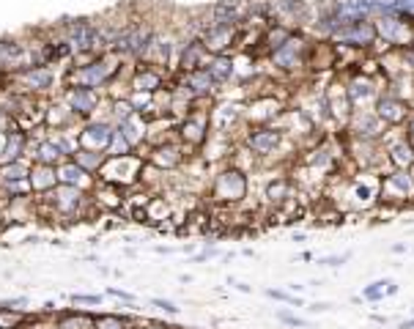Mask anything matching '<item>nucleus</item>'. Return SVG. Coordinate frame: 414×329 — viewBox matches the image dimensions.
Returning a JSON list of instances; mask_svg holds the SVG:
<instances>
[{"mask_svg": "<svg viewBox=\"0 0 414 329\" xmlns=\"http://www.w3.org/2000/svg\"><path fill=\"white\" fill-rule=\"evenodd\" d=\"M124 69H127V61H121L116 52H102V55H93L91 61L72 63V69H69L66 77H63V88L80 86V88L102 91V88L110 86Z\"/></svg>", "mask_w": 414, "mask_h": 329, "instance_id": "nucleus-1", "label": "nucleus"}, {"mask_svg": "<svg viewBox=\"0 0 414 329\" xmlns=\"http://www.w3.org/2000/svg\"><path fill=\"white\" fill-rule=\"evenodd\" d=\"M247 192H250V176L244 170L233 168V165L220 168L212 176V182H209V198L220 209H236V206H241L244 198H247Z\"/></svg>", "mask_w": 414, "mask_h": 329, "instance_id": "nucleus-2", "label": "nucleus"}, {"mask_svg": "<svg viewBox=\"0 0 414 329\" xmlns=\"http://www.w3.org/2000/svg\"><path fill=\"white\" fill-rule=\"evenodd\" d=\"M310 39H305V31H294L288 36V42H282L277 49L266 52V61L275 66L277 72L288 74H305L308 72V49H310Z\"/></svg>", "mask_w": 414, "mask_h": 329, "instance_id": "nucleus-3", "label": "nucleus"}, {"mask_svg": "<svg viewBox=\"0 0 414 329\" xmlns=\"http://www.w3.org/2000/svg\"><path fill=\"white\" fill-rule=\"evenodd\" d=\"M414 203V179L409 170H387L381 173V195L379 206L390 214L401 211L404 206Z\"/></svg>", "mask_w": 414, "mask_h": 329, "instance_id": "nucleus-4", "label": "nucleus"}, {"mask_svg": "<svg viewBox=\"0 0 414 329\" xmlns=\"http://www.w3.org/2000/svg\"><path fill=\"white\" fill-rule=\"evenodd\" d=\"M45 206L49 214H55L58 220H77L83 217V211L93 206L88 192L77 187H66V184H58L52 192L45 195Z\"/></svg>", "mask_w": 414, "mask_h": 329, "instance_id": "nucleus-5", "label": "nucleus"}, {"mask_svg": "<svg viewBox=\"0 0 414 329\" xmlns=\"http://www.w3.org/2000/svg\"><path fill=\"white\" fill-rule=\"evenodd\" d=\"M285 141L288 138H285V132L277 124H264V127H247V132L241 138V145L247 151H253L258 157V162L264 165L266 159H272L275 154L282 151Z\"/></svg>", "mask_w": 414, "mask_h": 329, "instance_id": "nucleus-6", "label": "nucleus"}, {"mask_svg": "<svg viewBox=\"0 0 414 329\" xmlns=\"http://www.w3.org/2000/svg\"><path fill=\"white\" fill-rule=\"evenodd\" d=\"M209 135H212L209 110H198V107H195L189 115L179 118V124H176V141L184 145L186 154H189V151H200L203 143L209 141Z\"/></svg>", "mask_w": 414, "mask_h": 329, "instance_id": "nucleus-7", "label": "nucleus"}, {"mask_svg": "<svg viewBox=\"0 0 414 329\" xmlns=\"http://www.w3.org/2000/svg\"><path fill=\"white\" fill-rule=\"evenodd\" d=\"M140 168H143V157L138 151L135 154H127V157H116V159H107L104 168L99 170V182H107V184H116V187H138L140 179Z\"/></svg>", "mask_w": 414, "mask_h": 329, "instance_id": "nucleus-8", "label": "nucleus"}, {"mask_svg": "<svg viewBox=\"0 0 414 329\" xmlns=\"http://www.w3.org/2000/svg\"><path fill=\"white\" fill-rule=\"evenodd\" d=\"M116 132H118V127L110 121V118H99V115H93L88 121H83L80 127H77V145L80 148H86V151H107L110 148V143L116 138Z\"/></svg>", "mask_w": 414, "mask_h": 329, "instance_id": "nucleus-9", "label": "nucleus"}, {"mask_svg": "<svg viewBox=\"0 0 414 329\" xmlns=\"http://www.w3.org/2000/svg\"><path fill=\"white\" fill-rule=\"evenodd\" d=\"M189 157H192V154H186V148L176 141V138H173V141L157 143V145H148V154H143V159H145L148 165H154L157 170H162V173H176V170H182Z\"/></svg>", "mask_w": 414, "mask_h": 329, "instance_id": "nucleus-10", "label": "nucleus"}, {"mask_svg": "<svg viewBox=\"0 0 414 329\" xmlns=\"http://www.w3.org/2000/svg\"><path fill=\"white\" fill-rule=\"evenodd\" d=\"M11 80L19 94L36 99V96H45L55 88V69L52 66H31V69L17 72Z\"/></svg>", "mask_w": 414, "mask_h": 329, "instance_id": "nucleus-11", "label": "nucleus"}, {"mask_svg": "<svg viewBox=\"0 0 414 329\" xmlns=\"http://www.w3.org/2000/svg\"><path fill=\"white\" fill-rule=\"evenodd\" d=\"M373 113H376V118L387 127V129H398V127H404L406 121H409V115H412V104H406L404 99H398V96H392L390 91H381L379 99L373 102V107H370Z\"/></svg>", "mask_w": 414, "mask_h": 329, "instance_id": "nucleus-12", "label": "nucleus"}, {"mask_svg": "<svg viewBox=\"0 0 414 329\" xmlns=\"http://www.w3.org/2000/svg\"><path fill=\"white\" fill-rule=\"evenodd\" d=\"M285 102L275 94L255 96L253 102L244 104V124L250 127H264V124H277V118L282 115Z\"/></svg>", "mask_w": 414, "mask_h": 329, "instance_id": "nucleus-13", "label": "nucleus"}, {"mask_svg": "<svg viewBox=\"0 0 414 329\" xmlns=\"http://www.w3.org/2000/svg\"><path fill=\"white\" fill-rule=\"evenodd\" d=\"M343 129L349 132L351 141H381V135L387 132V127L376 118V113L370 107L368 110H354Z\"/></svg>", "mask_w": 414, "mask_h": 329, "instance_id": "nucleus-14", "label": "nucleus"}, {"mask_svg": "<svg viewBox=\"0 0 414 329\" xmlns=\"http://www.w3.org/2000/svg\"><path fill=\"white\" fill-rule=\"evenodd\" d=\"M162 88H168V74L159 66H148L140 63L129 72V94H159Z\"/></svg>", "mask_w": 414, "mask_h": 329, "instance_id": "nucleus-15", "label": "nucleus"}, {"mask_svg": "<svg viewBox=\"0 0 414 329\" xmlns=\"http://www.w3.org/2000/svg\"><path fill=\"white\" fill-rule=\"evenodd\" d=\"M61 102H63L80 121H88V118H93V115L99 113L102 94L93 91V88H80V86H74V88H66V91H63Z\"/></svg>", "mask_w": 414, "mask_h": 329, "instance_id": "nucleus-16", "label": "nucleus"}, {"mask_svg": "<svg viewBox=\"0 0 414 329\" xmlns=\"http://www.w3.org/2000/svg\"><path fill=\"white\" fill-rule=\"evenodd\" d=\"M209 58H212V55L206 52L203 42H200L198 36H189L184 45L179 47L173 69H176L179 74H189V72H195V69H203V66L209 63Z\"/></svg>", "mask_w": 414, "mask_h": 329, "instance_id": "nucleus-17", "label": "nucleus"}, {"mask_svg": "<svg viewBox=\"0 0 414 329\" xmlns=\"http://www.w3.org/2000/svg\"><path fill=\"white\" fill-rule=\"evenodd\" d=\"M176 83H179L195 102H209V99H214L217 91H220L206 69H195V72H189V74H179Z\"/></svg>", "mask_w": 414, "mask_h": 329, "instance_id": "nucleus-18", "label": "nucleus"}, {"mask_svg": "<svg viewBox=\"0 0 414 329\" xmlns=\"http://www.w3.org/2000/svg\"><path fill=\"white\" fill-rule=\"evenodd\" d=\"M88 198H91V203L96 209H102V211H118V209H124V189L116 187V184H107V182H96L88 192Z\"/></svg>", "mask_w": 414, "mask_h": 329, "instance_id": "nucleus-19", "label": "nucleus"}, {"mask_svg": "<svg viewBox=\"0 0 414 329\" xmlns=\"http://www.w3.org/2000/svg\"><path fill=\"white\" fill-rule=\"evenodd\" d=\"M28 145H31V135H28V132H22L19 127H11V129H6V143H3L0 165H8V162L28 159Z\"/></svg>", "mask_w": 414, "mask_h": 329, "instance_id": "nucleus-20", "label": "nucleus"}, {"mask_svg": "<svg viewBox=\"0 0 414 329\" xmlns=\"http://www.w3.org/2000/svg\"><path fill=\"white\" fill-rule=\"evenodd\" d=\"M296 195H299V189H296L291 176H272V179L264 184V200H266L272 209L288 203V200L296 198Z\"/></svg>", "mask_w": 414, "mask_h": 329, "instance_id": "nucleus-21", "label": "nucleus"}, {"mask_svg": "<svg viewBox=\"0 0 414 329\" xmlns=\"http://www.w3.org/2000/svg\"><path fill=\"white\" fill-rule=\"evenodd\" d=\"M55 173H58V184L77 187V189H83V192H91V187L96 184V176L86 173L83 168H77L72 159H63V162L55 168Z\"/></svg>", "mask_w": 414, "mask_h": 329, "instance_id": "nucleus-22", "label": "nucleus"}, {"mask_svg": "<svg viewBox=\"0 0 414 329\" xmlns=\"http://www.w3.org/2000/svg\"><path fill=\"white\" fill-rule=\"evenodd\" d=\"M28 184H31V192L33 195H42L45 198L47 192L58 187V173L52 165H39V162H31V173H28Z\"/></svg>", "mask_w": 414, "mask_h": 329, "instance_id": "nucleus-23", "label": "nucleus"}, {"mask_svg": "<svg viewBox=\"0 0 414 329\" xmlns=\"http://www.w3.org/2000/svg\"><path fill=\"white\" fill-rule=\"evenodd\" d=\"M118 135L138 151L140 145H145V141H148V121L138 113V115L127 118L124 124H118Z\"/></svg>", "mask_w": 414, "mask_h": 329, "instance_id": "nucleus-24", "label": "nucleus"}, {"mask_svg": "<svg viewBox=\"0 0 414 329\" xmlns=\"http://www.w3.org/2000/svg\"><path fill=\"white\" fill-rule=\"evenodd\" d=\"M203 69L212 74L214 86L223 88V86H228L230 80H233V55H228V52L225 55H212Z\"/></svg>", "mask_w": 414, "mask_h": 329, "instance_id": "nucleus-25", "label": "nucleus"}, {"mask_svg": "<svg viewBox=\"0 0 414 329\" xmlns=\"http://www.w3.org/2000/svg\"><path fill=\"white\" fill-rule=\"evenodd\" d=\"M143 217H145L148 223H154V225H162L165 220H173V203H170L168 198L157 195V198H151V200L145 203Z\"/></svg>", "mask_w": 414, "mask_h": 329, "instance_id": "nucleus-26", "label": "nucleus"}, {"mask_svg": "<svg viewBox=\"0 0 414 329\" xmlns=\"http://www.w3.org/2000/svg\"><path fill=\"white\" fill-rule=\"evenodd\" d=\"M72 162H74L77 168H83L86 173L99 176V170H102V168H104V162H107V154H102V151H86V148H77V151L72 154Z\"/></svg>", "mask_w": 414, "mask_h": 329, "instance_id": "nucleus-27", "label": "nucleus"}, {"mask_svg": "<svg viewBox=\"0 0 414 329\" xmlns=\"http://www.w3.org/2000/svg\"><path fill=\"white\" fill-rule=\"evenodd\" d=\"M132 115H138V110H135V104H132L129 96H113V99H110V121H113L116 127L124 124V121L132 118Z\"/></svg>", "mask_w": 414, "mask_h": 329, "instance_id": "nucleus-28", "label": "nucleus"}, {"mask_svg": "<svg viewBox=\"0 0 414 329\" xmlns=\"http://www.w3.org/2000/svg\"><path fill=\"white\" fill-rule=\"evenodd\" d=\"M28 173H31V159H19V162L0 165V182H25Z\"/></svg>", "mask_w": 414, "mask_h": 329, "instance_id": "nucleus-29", "label": "nucleus"}, {"mask_svg": "<svg viewBox=\"0 0 414 329\" xmlns=\"http://www.w3.org/2000/svg\"><path fill=\"white\" fill-rule=\"evenodd\" d=\"M91 327H93V316H86V313L69 310V313L58 316V329H91Z\"/></svg>", "mask_w": 414, "mask_h": 329, "instance_id": "nucleus-30", "label": "nucleus"}, {"mask_svg": "<svg viewBox=\"0 0 414 329\" xmlns=\"http://www.w3.org/2000/svg\"><path fill=\"white\" fill-rule=\"evenodd\" d=\"M28 321L25 310L17 307H0V329H22Z\"/></svg>", "mask_w": 414, "mask_h": 329, "instance_id": "nucleus-31", "label": "nucleus"}, {"mask_svg": "<svg viewBox=\"0 0 414 329\" xmlns=\"http://www.w3.org/2000/svg\"><path fill=\"white\" fill-rule=\"evenodd\" d=\"M387 282H390V278H379V280H373V282H368L365 288H363V299L365 302H370V305H379V302H384L387 299Z\"/></svg>", "mask_w": 414, "mask_h": 329, "instance_id": "nucleus-32", "label": "nucleus"}, {"mask_svg": "<svg viewBox=\"0 0 414 329\" xmlns=\"http://www.w3.org/2000/svg\"><path fill=\"white\" fill-rule=\"evenodd\" d=\"M266 296L275 299V302H282V305H291V307H302V296L291 294V291H282V288H266Z\"/></svg>", "mask_w": 414, "mask_h": 329, "instance_id": "nucleus-33", "label": "nucleus"}, {"mask_svg": "<svg viewBox=\"0 0 414 329\" xmlns=\"http://www.w3.org/2000/svg\"><path fill=\"white\" fill-rule=\"evenodd\" d=\"M91 329H129V321L121 316H93Z\"/></svg>", "mask_w": 414, "mask_h": 329, "instance_id": "nucleus-34", "label": "nucleus"}, {"mask_svg": "<svg viewBox=\"0 0 414 329\" xmlns=\"http://www.w3.org/2000/svg\"><path fill=\"white\" fill-rule=\"evenodd\" d=\"M107 154V159H116V157H127V154H135V148L129 145V143L124 141L118 132H116V138H113V143H110V148L104 151Z\"/></svg>", "mask_w": 414, "mask_h": 329, "instance_id": "nucleus-35", "label": "nucleus"}, {"mask_svg": "<svg viewBox=\"0 0 414 329\" xmlns=\"http://www.w3.org/2000/svg\"><path fill=\"white\" fill-rule=\"evenodd\" d=\"M275 316H277V321H280V324H285V327L302 329L305 324H308V321H305L302 316H296V313H291V310H282V307H277Z\"/></svg>", "mask_w": 414, "mask_h": 329, "instance_id": "nucleus-36", "label": "nucleus"}, {"mask_svg": "<svg viewBox=\"0 0 414 329\" xmlns=\"http://www.w3.org/2000/svg\"><path fill=\"white\" fill-rule=\"evenodd\" d=\"M351 261V252H335V255H324L319 258V264L326 266V269H340L343 264H349Z\"/></svg>", "mask_w": 414, "mask_h": 329, "instance_id": "nucleus-37", "label": "nucleus"}, {"mask_svg": "<svg viewBox=\"0 0 414 329\" xmlns=\"http://www.w3.org/2000/svg\"><path fill=\"white\" fill-rule=\"evenodd\" d=\"M151 307H159V310H165V313H170V316H179V313H182V307H179L176 302L162 299V296H154V299H151Z\"/></svg>", "mask_w": 414, "mask_h": 329, "instance_id": "nucleus-38", "label": "nucleus"}, {"mask_svg": "<svg viewBox=\"0 0 414 329\" xmlns=\"http://www.w3.org/2000/svg\"><path fill=\"white\" fill-rule=\"evenodd\" d=\"M69 299H72V305H91V307L102 305V296L99 294H72Z\"/></svg>", "mask_w": 414, "mask_h": 329, "instance_id": "nucleus-39", "label": "nucleus"}, {"mask_svg": "<svg viewBox=\"0 0 414 329\" xmlns=\"http://www.w3.org/2000/svg\"><path fill=\"white\" fill-rule=\"evenodd\" d=\"M107 296H116V299H124V302H135V294H129V291H121V288H107Z\"/></svg>", "mask_w": 414, "mask_h": 329, "instance_id": "nucleus-40", "label": "nucleus"}, {"mask_svg": "<svg viewBox=\"0 0 414 329\" xmlns=\"http://www.w3.org/2000/svg\"><path fill=\"white\" fill-rule=\"evenodd\" d=\"M332 307H335L332 302H313V305H308V313L319 316V313H326V310H332Z\"/></svg>", "mask_w": 414, "mask_h": 329, "instance_id": "nucleus-41", "label": "nucleus"}, {"mask_svg": "<svg viewBox=\"0 0 414 329\" xmlns=\"http://www.w3.org/2000/svg\"><path fill=\"white\" fill-rule=\"evenodd\" d=\"M217 255H220V250H217V247H209V250H203L200 255H195L192 261H195V264H203V261H209V258H217Z\"/></svg>", "mask_w": 414, "mask_h": 329, "instance_id": "nucleus-42", "label": "nucleus"}, {"mask_svg": "<svg viewBox=\"0 0 414 329\" xmlns=\"http://www.w3.org/2000/svg\"><path fill=\"white\" fill-rule=\"evenodd\" d=\"M404 135L409 138V143L414 145V110H412V115H409V121L404 124Z\"/></svg>", "mask_w": 414, "mask_h": 329, "instance_id": "nucleus-43", "label": "nucleus"}, {"mask_svg": "<svg viewBox=\"0 0 414 329\" xmlns=\"http://www.w3.org/2000/svg\"><path fill=\"white\" fill-rule=\"evenodd\" d=\"M228 282L233 285V288H236V291H241V294H250V291H253V288H250L247 282H239V280H233V278H230Z\"/></svg>", "mask_w": 414, "mask_h": 329, "instance_id": "nucleus-44", "label": "nucleus"}, {"mask_svg": "<svg viewBox=\"0 0 414 329\" xmlns=\"http://www.w3.org/2000/svg\"><path fill=\"white\" fill-rule=\"evenodd\" d=\"M384 294H387V299H390V296H395V294H398V285L390 280L387 282V291H384Z\"/></svg>", "mask_w": 414, "mask_h": 329, "instance_id": "nucleus-45", "label": "nucleus"}, {"mask_svg": "<svg viewBox=\"0 0 414 329\" xmlns=\"http://www.w3.org/2000/svg\"><path fill=\"white\" fill-rule=\"evenodd\" d=\"M398 329H414V313L409 316V319H406V321H401V324H398Z\"/></svg>", "mask_w": 414, "mask_h": 329, "instance_id": "nucleus-46", "label": "nucleus"}, {"mask_svg": "<svg viewBox=\"0 0 414 329\" xmlns=\"http://www.w3.org/2000/svg\"><path fill=\"white\" fill-rule=\"evenodd\" d=\"M288 291H291V294H296V296H299V294H302V291H305V285H299V282H291V285H288Z\"/></svg>", "mask_w": 414, "mask_h": 329, "instance_id": "nucleus-47", "label": "nucleus"}, {"mask_svg": "<svg viewBox=\"0 0 414 329\" xmlns=\"http://www.w3.org/2000/svg\"><path fill=\"white\" fill-rule=\"evenodd\" d=\"M406 250H409V247H406V244H392V252H395V255H404V252H406Z\"/></svg>", "mask_w": 414, "mask_h": 329, "instance_id": "nucleus-48", "label": "nucleus"}, {"mask_svg": "<svg viewBox=\"0 0 414 329\" xmlns=\"http://www.w3.org/2000/svg\"><path fill=\"white\" fill-rule=\"evenodd\" d=\"M370 321H376V324H387V319H384V316H370Z\"/></svg>", "mask_w": 414, "mask_h": 329, "instance_id": "nucleus-49", "label": "nucleus"}, {"mask_svg": "<svg viewBox=\"0 0 414 329\" xmlns=\"http://www.w3.org/2000/svg\"><path fill=\"white\" fill-rule=\"evenodd\" d=\"M3 143H6V129H0V154H3Z\"/></svg>", "mask_w": 414, "mask_h": 329, "instance_id": "nucleus-50", "label": "nucleus"}]
</instances>
